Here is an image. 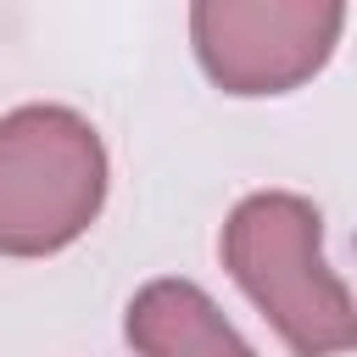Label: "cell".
<instances>
[{"mask_svg": "<svg viewBox=\"0 0 357 357\" xmlns=\"http://www.w3.org/2000/svg\"><path fill=\"white\" fill-rule=\"evenodd\" d=\"M324 218L290 190L245 195L223 223V262L268 312L296 357H335L357 346V307L324 268Z\"/></svg>", "mask_w": 357, "mask_h": 357, "instance_id": "obj_1", "label": "cell"}, {"mask_svg": "<svg viewBox=\"0 0 357 357\" xmlns=\"http://www.w3.org/2000/svg\"><path fill=\"white\" fill-rule=\"evenodd\" d=\"M106 195L100 134L67 106L0 117V251L45 257L73 245Z\"/></svg>", "mask_w": 357, "mask_h": 357, "instance_id": "obj_2", "label": "cell"}, {"mask_svg": "<svg viewBox=\"0 0 357 357\" xmlns=\"http://www.w3.org/2000/svg\"><path fill=\"white\" fill-rule=\"evenodd\" d=\"M346 11L284 0H206L190 11L201 67L229 95H279L324 67Z\"/></svg>", "mask_w": 357, "mask_h": 357, "instance_id": "obj_3", "label": "cell"}, {"mask_svg": "<svg viewBox=\"0 0 357 357\" xmlns=\"http://www.w3.org/2000/svg\"><path fill=\"white\" fill-rule=\"evenodd\" d=\"M128 346L139 357H257L190 279H156L128 301Z\"/></svg>", "mask_w": 357, "mask_h": 357, "instance_id": "obj_4", "label": "cell"}]
</instances>
